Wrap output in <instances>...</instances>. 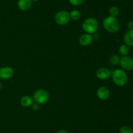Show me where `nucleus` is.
<instances>
[{
	"instance_id": "obj_17",
	"label": "nucleus",
	"mask_w": 133,
	"mask_h": 133,
	"mask_svg": "<svg viewBox=\"0 0 133 133\" xmlns=\"http://www.w3.org/2000/svg\"><path fill=\"white\" fill-rule=\"evenodd\" d=\"M119 14V9L118 6H112L110 8V9H109V14H110V16L116 18V16H118Z\"/></svg>"
},
{
	"instance_id": "obj_20",
	"label": "nucleus",
	"mask_w": 133,
	"mask_h": 133,
	"mask_svg": "<svg viewBox=\"0 0 133 133\" xmlns=\"http://www.w3.org/2000/svg\"><path fill=\"white\" fill-rule=\"evenodd\" d=\"M32 110H35V111H36V110H38L39 109H40V105L38 103H33L32 105Z\"/></svg>"
},
{
	"instance_id": "obj_19",
	"label": "nucleus",
	"mask_w": 133,
	"mask_h": 133,
	"mask_svg": "<svg viewBox=\"0 0 133 133\" xmlns=\"http://www.w3.org/2000/svg\"><path fill=\"white\" fill-rule=\"evenodd\" d=\"M84 0H69V2L74 6H79L83 3Z\"/></svg>"
},
{
	"instance_id": "obj_5",
	"label": "nucleus",
	"mask_w": 133,
	"mask_h": 133,
	"mask_svg": "<svg viewBox=\"0 0 133 133\" xmlns=\"http://www.w3.org/2000/svg\"><path fill=\"white\" fill-rule=\"evenodd\" d=\"M55 21L58 25H65L70 21V12L66 10H60L55 16Z\"/></svg>"
},
{
	"instance_id": "obj_22",
	"label": "nucleus",
	"mask_w": 133,
	"mask_h": 133,
	"mask_svg": "<svg viewBox=\"0 0 133 133\" xmlns=\"http://www.w3.org/2000/svg\"><path fill=\"white\" fill-rule=\"evenodd\" d=\"M127 27L129 30H133V21H130L127 23Z\"/></svg>"
},
{
	"instance_id": "obj_4",
	"label": "nucleus",
	"mask_w": 133,
	"mask_h": 133,
	"mask_svg": "<svg viewBox=\"0 0 133 133\" xmlns=\"http://www.w3.org/2000/svg\"><path fill=\"white\" fill-rule=\"evenodd\" d=\"M49 97V93L45 90L40 88L35 92L32 98L35 103L39 105H43L48 101Z\"/></svg>"
},
{
	"instance_id": "obj_16",
	"label": "nucleus",
	"mask_w": 133,
	"mask_h": 133,
	"mask_svg": "<svg viewBox=\"0 0 133 133\" xmlns=\"http://www.w3.org/2000/svg\"><path fill=\"white\" fill-rule=\"evenodd\" d=\"M70 19H72L74 21H77L81 17V13L78 10H73L70 13Z\"/></svg>"
},
{
	"instance_id": "obj_21",
	"label": "nucleus",
	"mask_w": 133,
	"mask_h": 133,
	"mask_svg": "<svg viewBox=\"0 0 133 133\" xmlns=\"http://www.w3.org/2000/svg\"><path fill=\"white\" fill-rule=\"evenodd\" d=\"M92 37H93L94 40H99L100 39V35L98 32H96L92 35Z\"/></svg>"
},
{
	"instance_id": "obj_15",
	"label": "nucleus",
	"mask_w": 133,
	"mask_h": 133,
	"mask_svg": "<svg viewBox=\"0 0 133 133\" xmlns=\"http://www.w3.org/2000/svg\"><path fill=\"white\" fill-rule=\"evenodd\" d=\"M130 52V48L128 45L126 44H122L119 46V53H120L122 57H125V56H128L129 53Z\"/></svg>"
},
{
	"instance_id": "obj_25",
	"label": "nucleus",
	"mask_w": 133,
	"mask_h": 133,
	"mask_svg": "<svg viewBox=\"0 0 133 133\" xmlns=\"http://www.w3.org/2000/svg\"><path fill=\"white\" fill-rule=\"evenodd\" d=\"M32 1H35V2H36V1H40V0H31Z\"/></svg>"
},
{
	"instance_id": "obj_14",
	"label": "nucleus",
	"mask_w": 133,
	"mask_h": 133,
	"mask_svg": "<svg viewBox=\"0 0 133 133\" xmlns=\"http://www.w3.org/2000/svg\"><path fill=\"white\" fill-rule=\"evenodd\" d=\"M120 57L118 55L114 54L112 55L109 58V63L111 66H116L118 64H119V62H120Z\"/></svg>"
},
{
	"instance_id": "obj_10",
	"label": "nucleus",
	"mask_w": 133,
	"mask_h": 133,
	"mask_svg": "<svg viewBox=\"0 0 133 133\" xmlns=\"http://www.w3.org/2000/svg\"><path fill=\"white\" fill-rule=\"evenodd\" d=\"M93 41L94 39L92 37V35L87 33H84L81 35L79 39V44L83 46H88L93 42Z\"/></svg>"
},
{
	"instance_id": "obj_2",
	"label": "nucleus",
	"mask_w": 133,
	"mask_h": 133,
	"mask_svg": "<svg viewBox=\"0 0 133 133\" xmlns=\"http://www.w3.org/2000/svg\"><path fill=\"white\" fill-rule=\"evenodd\" d=\"M111 77L116 85L118 87H123L128 81L127 73L122 69H116L112 71Z\"/></svg>"
},
{
	"instance_id": "obj_7",
	"label": "nucleus",
	"mask_w": 133,
	"mask_h": 133,
	"mask_svg": "<svg viewBox=\"0 0 133 133\" xmlns=\"http://www.w3.org/2000/svg\"><path fill=\"white\" fill-rule=\"evenodd\" d=\"M112 71L107 68H100L96 71V77L101 81L109 79L111 77Z\"/></svg>"
},
{
	"instance_id": "obj_9",
	"label": "nucleus",
	"mask_w": 133,
	"mask_h": 133,
	"mask_svg": "<svg viewBox=\"0 0 133 133\" xmlns=\"http://www.w3.org/2000/svg\"><path fill=\"white\" fill-rule=\"evenodd\" d=\"M110 92L109 88L106 87H101L97 89V96L99 99L101 101H106L109 98Z\"/></svg>"
},
{
	"instance_id": "obj_18",
	"label": "nucleus",
	"mask_w": 133,
	"mask_h": 133,
	"mask_svg": "<svg viewBox=\"0 0 133 133\" xmlns=\"http://www.w3.org/2000/svg\"><path fill=\"white\" fill-rule=\"evenodd\" d=\"M119 132L120 133H133V131L131 127L129 126L125 125L123 126L119 129Z\"/></svg>"
},
{
	"instance_id": "obj_24",
	"label": "nucleus",
	"mask_w": 133,
	"mask_h": 133,
	"mask_svg": "<svg viewBox=\"0 0 133 133\" xmlns=\"http://www.w3.org/2000/svg\"><path fill=\"white\" fill-rule=\"evenodd\" d=\"M2 87H3V85H2V83L0 82V90H1V89H2Z\"/></svg>"
},
{
	"instance_id": "obj_1",
	"label": "nucleus",
	"mask_w": 133,
	"mask_h": 133,
	"mask_svg": "<svg viewBox=\"0 0 133 133\" xmlns=\"http://www.w3.org/2000/svg\"><path fill=\"white\" fill-rule=\"evenodd\" d=\"M103 26L105 31L110 33H116L120 29V23L118 19L110 16L106 17L103 20Z\"/></svg>"
},
{
	"instance_id": "obj_23",
	"label": "nucleus",
	"mask_w": 133,
	"mask_h": 133,
	"mask_svg": "<svg viewBox=\"0 0 133 133\" xmlns=\"http://www.w3.org/2000/svg\"><path fill=\"white\" fill-rule=\"evenodd\" d=\"M57 133H69V132H68L67 131H66V130L62 129V130H60V131H58Z\"/></svg>"
},
{
	"instance_id": "obj_6",
	"label": "nucleus",
	"mask_w": 133,
	"mask_h": 133,
	"mask_svg": "<svg viewBox=\"0 0 133 133\" xmlns=\"http://www.w3.org/2000/svg\"><path fill=\"white\" fill-rule=\"evenodd\" d=\"M119 64L122 70L124 71H132L133 70V58L129 56L122 57Z\"/></svg>"
},
{
	"instance_id": "obj_12",
	"label": "nucleus",
	"mask_w": 133,
	"mask_h": 133,
	"mask_svg": "<svg viewBox=\"0 0 133 133\" xmlns=\"http://www.w3.org/2000/svg\"><path fill=\"white\" fill-rule=\"evenodd\" d=\"M124 44L129 47L133 46V30H128L123 35Z\"/></svg>"
},
{
	"instance_id": "obj_13",
	"label": "nucleus",
	"mask_w": 133,
	"mask_h": 133,
	"mask_svg": "<svg viewBox=\"0 0 133 133\" xmlns=\"http://www.w3.org/2000/svg\"><path fill=\"white\" fill-rule=\"evenodd\" d=\"M33 103V98L29 96H23L20 99V104L23 107H31Z\"/></svg>"
},
{
	"instance_id": "obj_3",
	"label": "nucleus",
	"mask_w": 133,
	"mask_h": 133,
	"mask_svg": "<svg viewBox=\"0 0 133 133\" xmlns=\"http://www.w3.org/2000/svg\"><path fill=\"white\" fill-rule=\"evenodd\" d=\"M82 28L85 33L93 35L95 32H97L98 29L99 23L96 18L90 17L83 21Z\"/></svg>"
},
{
	"instance_id": "obj_8",
	"label": "nucleus",
	"mask_w": 133,
	"mask_h": 133,
	"mask_svg": "<svg viewBox=\"0 0 133 133\" xmlns=\"http://www.w3.org/2000/svg\"><path fill=\"white\" fill-rule=\"evenodd\" d=\"M14 75V70L10 66H4L0 68V79L7 80Z\"/></svg>"
},
{
	"instance_id": "obj_11",
	"label": "nucleus",
	"mask_w": 133,
	"mask_h": 133,
	"mask_svg": "<svg viewBox=\"0 0 133 133\" xmlns=\"http://www.w3.org/2000/svg\"><path fill=\"white\" fill-rule=\"evenodd\" d=\"M32 2L31 0H18L17 6L19 10L22 11H27L31 9Z\"/></svg>"
}]
</instances>
